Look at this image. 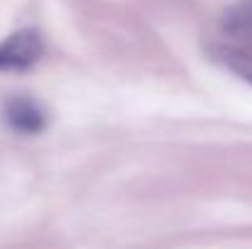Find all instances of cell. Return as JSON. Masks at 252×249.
Returning <instances> with one entry per match:
<instances>
[{
  "label": "cell",
  "instance_id": "cell-1",
  "mask_svg": "<svg viewBox=\"0 0 252 249\" xmlns=\"http://www.w3.org/2000/svg\"><path fill=\"white\" fill-rule=\"evenodd\" d=\"M44 54V39L39 29L22 27L0 42V74L30 71Z\"/></svg>",
  "mask_w": 252,
  "mask_h": 249
},
{
  "label": "cell",
  "instance_id": "cell-2",
  "mask_svg": "<svg viewBox=\"0 0 252 249\" xmlns=\"http://www.w3.org/2000/svg\"><path fill=\"white\" fill-rule=\"evenodd\" d=\"M5 125L20 135H39L47 127L44 108L30 95H12L2 105Z\"/></svg>",
  "mask_w": 252,
  "mask_h": 249
},
{
  "label": "cell",
  "instance_id": "cell-3",
  "mask_svg": "<svg viewBox=\"0 0 252 249\" xmlns=\"http://www.w3.org/2000/svg\"><path fill=\"white\" fill-rule=\"evenodd\" d=\"M225 29L252 39V0H243L225 12Z\"/></svg>",
  "mask_w": 252,
  "mask_h": 249
},
{
  "label": "cell",
  "instance_id": "cell-4",
  "mask_svg": "<svg viewBox=\"0 0 252 249\" xmlns=\"http://www.w3.org/2000/svg\"><path fill=\"white\" fill-rule=\"evenodd\" d=\"M218 59L225 64V69H230L238 79H243L245 83L252 85V56L250 54H243V52H235V49H220L218 52Z\"/></svg>",
  "mask_w": 252,
  "mask_h": 249
}]
</instances>
